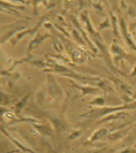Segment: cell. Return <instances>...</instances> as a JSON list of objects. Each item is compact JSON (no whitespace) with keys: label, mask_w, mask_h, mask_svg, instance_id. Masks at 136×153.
<instances>
[{"label":"cell","mask_w":136,"mask_h":153,"mask_svg":"<svg viewBox=\"0 0 136 153\" xmlns=\"http://www.w3.org/2000/svg\"><path fill=\"white\" fill-rule=\"evenodd\" d=\"M35 98L39 106H43L45 102H47L49 106L58 107L65 99V93L62 88L55 81V77L51 74H47L45 85L39 88V90L35 94Z\"/></svg>","instance_id":"obj_1"},{"label":"cell","mask_w":136,"mask_h":153,"mask_svg":"<svg viewBox=\"0 0 136 153\" xmlns=\"http://www.w3.org/2000/svg\"><path fill=\"white\" fill-rule=\"evenodd\" d=\"M136 111V100L129 102V104H122L120 106H103V107H91L88 112L80 115V119H87V120H100L107 115L117 113L120 111Z\"/></svg>","instance_id":"obj_2"},{"label":"cell","mask_w":136,"mask_h":153,"mask_svg":"<svg viewBox=\"0 0 136 153\" xmlns=\"http://www.w3.org/2000/svg\"><path fill=\"white\" fill-rule=\"evenodd\" d=\"M57 36L61 39V42H64V46H65L66 51L69 53V56H70L73 63H84L88 60L89 54H88V50L85 47L82 48V46L76 45L75 43L70 42L67 37L65 38L64 36H61L59 32H57Z\"/></svg>","instance_id":"obj_3"},{"label":"cell","mask_w":136,"mask_h":153,"mask_svg":"<svg viewBox=\"0 0 136 153\" xmlns=\"http://www.w3.org/2000/svg\"><path fill=\"white\" fill-rule=\"evenodd\" d=\"M27 21L28 20H23V19H20L19 21H16L14 23H9V24H6V25H1L2 29H6V31L2 33V36L0 37V45H2L6 40L10 39L12 37H14L17 32L24 30L29 27L24 25L27 24Z\"/></svg>","instance_id":"obj_4"},{"label":"cell","mask_w":136,"mask_h":153,"mask_svg":"<svg viewBox=\"0 0 136 153\" xmlns=\"http://www.w3.org/2000/svg\"><path fill=\"white\" fill-rule=\"evenodd\" d=\"M108 50H110V54H111V56H112V61H113L114 66L118 65V63H119L121 60H123V59H126V60L132 61V62L136 61L135 55H132V54L127 53V52L117 43V39H113V42H112V44H111Z\"/></svg>","instance_id":"obj_5"},{"label":"cell","mask_w":136,"mask_h":153,"mask_svg":"<svg viewBox=\"0 0 136 153\" xmlns=\"http://www.w3.org/2000/svg\"><path fill=\"white\" fill-rule=\"evenodd\" d=\"M25 8L27 7L24 5H21V4H13V2H9V1H6V0H0V12L1 13L8 14V15H16L19 16L20 19L31 21V17L22 15L19 12V10H23Z\"/></svg>","instance_id":"obj_6"},{"label":"cell","mask_w":136,"mask_h":153,"mask_svg":"<svg viewBox=\"0 0 136 153\" xmlns=\"http://www.w3.org/2000/svg\"><path fill=\"white\" fill-rule=\"evenodd\" d=\"M118 20H119V27H120V33L122 36V38L125 40V43L127 44V46L129 47V50L134 51L136 53V43L132 38V33L128 29L127 22L125 21V19L122 17L121 14H118Z\"/></svg>","instance_id":"obj_7"},{"label":"cell","mask_w":136,"mask_h":153,"mask_svg":"<svg viewBox=\"0 0 136 153\" xmlns=\"http://www.w3.org/2000/svg\"><path fill=\"white\" fill-rule=\"evenodd\" d=\"M80 22L82 23L83 29L87 31V33H90L91 35L92 39H100V40H103L102 35L92 27L91 20H90V17H89V15H88V10H87V9H84L83 12L80 13Z\"/></svg>","instance_id":"obj_8"},{"label":"cell","mask_w":136,"mask_h":153,"mask_svg":"<svg viewBox=\"0 0 136 153\" xmlns=\"http://www.w3.org/2000/svg\"><path fill=\"white\" fill-rule=\"evenodd\" d=\"M68 82H69V84L72 85L73 88H75L77 90H80V91L82 92V98H83L84 96H87V94H97L99 96L100 93H102V90L99 89L98 86H96V85H88V84H78V83H76L74 79H72V78H68Z\"/></svg>","instance_id":"obj_9"},{"label":"cell","mask_w":136,"mask_h":153,"mask_svg":"<svg viewBox=\"0 0 136 153\" xmlns=\"http://www.w3.org/2000/svg\"><path fill=\"white\" fill-rule=\"evenodd\" d=\"M49 38H53L52 33H44V32L42 33V32L38 31L36 33V36L29 42V45H28V48H27V55H30V53L35 48H37L39 45H42L46 39Z\"/></svg>","instance_id":"obj_10"},{"label":"cell","mask_w":136,"mask_h":153,"mask_svg":"<svg viewBox=\"0 0 136 153\" xmlns=\"http://www.w3.org/2000/svg\"><path fill=\"white\" fill-rule=\"evenodd\" d=\"M106 7L108 10V15H110V20H111V28L113 31L114 39H120L121 33H120V27H119V20H118V15H115L113 10L110 8V5L106 2Z\"/></svg>","instance_id":"obj_11"},{"label":"cell","mask_w":136,"mask_h":153,"mask_svg":"<svg viewBox=\"0 0 136 153\" xmlns=\"http://www.w3.org/2000/svg\"><path fill=\"white\" fill-rule=\"evenodd\" d=\"M0 131H1V132H2V134H4V135H5V136H6V137L10 140V142H12V143H14V144L17 146V149H19L20 151H23V152H27V153H36L34 150H31L30 147L24 146V144H22L20 140H17L16 138L13 137V136H12V135H10L8 131H6V129H5V128H2V127H1V124H0Z\"/></svg>","instance_id":"obj_12"},{"label":"cell","mask_w":136,"mask_h":153,"mask_svg":"<svg viewBox=\"0 0 136 153\" xmlns=\"http://www.w3.org/2000/svg\"><path fill=\"white\" fill-rule=\"evenodd\" d=\"M129 114L126 112V111H120V112H117V113H112V114L107 115L105 117L100 119L97 121V124H102V123L105 122H110V121H119V120H122L125 117H128Z\"/></svg>","instance_id":"obj_13"},{"label":"cell","mask_w":136,"mask_h":153,"mask_svg":"<svg viewBox=\"0 0 136 153\" xmlns=\"http://www.w3.org/2000/svg\"><path fill=\"white\" fill-rule=\"evenodd\" d=\"M108 132H110V130L107 128H105V127L98 128L97 130H95L92 132V135L90 136V138H88V140L85 142V144H89V143L91 144V143H95V142H97V140L102 139V138L107 137Z\"/></svg>","instance_id":"obj_14"},{"label":"cell","mask_w":136,"mask_h":153,"mask_svg":"<svg viewBox=\"0 0 136 153\" xmlns=\"http://www.w3.org/2000/svg\"><path fill=\"white\" fill-rule=\"evenodd\" d=\"M27 35H34V30H32V28H27V29H24V30L20 31V32H17L14 37H12V38L9 39V42H10V44L13 47H15L17 45V43L21 40V39L24 37V36H27Z\"/></svg>","instance_id":"obj_15"},{"label":"cell","mask_w":136,"mask_h":153,"mask_svg":"<svg viewBox=\"0 0 136 153\" xmlns=\"http://www.w3.org/2000/svg\"><path fill=\"white\" fill-rule=\"evenodd\" d=\"M129 131V128L126 129V128H122V129H118V130L113 131L111 134L107 135V139L108 140H112V142H115V140H119L121 138H123L125 136H127Z\"/></svg>","instance_id":"obj_16"},{"label":"cell","mask_w":136,"mask_h":153,"mask_svg":"<svg viewBox=\"0 0 136 153\" xmlns=\"http://www.w3.org/2000/svg\"><path fill=\"white\" fill-rule=\"evenodd\" d=\"M31 96V93H28L25 97H23L21 99L19 100L17 102H16L15 105H14V107H13V111H14V113H15L17 116H20L21 114V112H22V109L25 107V105H27V102H28V99H29V97Z\"/></svg>","instance_id":"obj_17"},{"label":"cell","mask_w":136,"mask_h":153,"mask_svg":"<svg viewBox=\"0 0 136 153\" xmlns=\"http://www.w3.org/2000/svg\"><path fill=\"white\" fill-rule=\"evenodd\" d=\"M105 105H106V97L105 96H100V94L88 102V107H89V106H90V107H92V106L103 107V106H105Z\"/></svg>","instance_id":"obj_18"},{"label":"cell","mask_w":136,"mask_h":153,"mask_svg":"<svg viewBox=\"0 0 136 153\" xmlns=\"http://www.w3.org/2000/svg\"><path fill=\"white\" fill-rule=\"evenodd\" d=\"M34 127L37 129V131L40 134V135L51 136V134H52V128L50 127V124H44V126H42L40 123H35Z\"/></svg>","instance_id":"obj_19"},{"label":"cell","mask_w":136,"mask_h":153,"mask_svg":"<svg viewBox=\"0 0 136 153\" xmlns=\"http://www.w3.org/2000/svg\"><path fill=\"white\" fill-rule=\"evenodd\" d=\"M72 31H73V36H74V38H75L76 42H77V44H80L82 47H85V48H87V42L84 40L83 36L80 35V31L77 30L76 28H73Z\"/></svg>","instance_id":"obj_20"},{"label":"cell","mask_w":136,"mask_h":153,"mask_svg":"<svg viewBox=\"0 0 136 153\" xmlns=\"http://www.w3.org/2000/svg\"><path fill=\"white\" fill-rule=\"evenodd\" d=\"M31 2H32V7H34V16H37L38 15V6H39V5L47 6L49 0H31Z\"/></svg>","instance_id":"obj_21"},{"label":"cell","mask_w":136,"mask_h":153,"mask_svg":"<svg viewBox=\"0 0 136 153\" xmlns=\"http://www.w3.org/2000/svg\"><path fill=\"white\" fill-rule=\"evenodd\" d=\"M107 28H111V20H110V17L106 16L105 19H104V21L100 22L97 25V31H102L104 30V29H107Z\"/></svg>","instance_id":"obj_22"},{"label":"cell","mask_w":136,"mask_h":153,"mask_svg":"<svg viewBox=\"0 0 136 153\" xmlns=\"http://www.w3.org/2000/svg\"><path fill=\"white\" fill-rule=\"evenodd\" d=\"M60 2H61V0H49V4H47L46 8H47V9H51V8L58 7V6L60 5Z\"/></svg>","instance_id":"obj_23"},{"label":"cell","mask_w":136,"mask_h":153,"mask_svg":"<svg viewBox=\"0 0 136 153\" xmlns=\"http://www.w3.org/2000/svg\"><path fill=\"white\" fill-rule=\"evenodd\" d=\"M53 47H54V50H55L57 52H59V53H61V52H62V50L65 48V46L62 45L59 40H54V43H53Z\"/></svg>","instance_id":"obj_24"},{"label":"cell","mask_w":136,"mask_h":153,"mask_svg":"<svg viewBox=\"0 0 136 153\" xmlns=\"http://www.w3.org/2000/svg\"><path fill=\"white\" fill-rule=\"evenodd\" d=\"M127 14L129 15V17H136L135 6H128V7H127Z\"/></svg>","instance_id":"obj_25"},{"label":"cell","mask_w":136,"mask_h":153,"mask_svg":"<svg viewBox=\"0 0 136 153\" xmlns=\"http://www.w3.org/2000/svg\"><path fill=\"white\" fill-rule=\"evenodd\" d=\"M9 2H13V4H21V5H29L31 2V0H6Z\"/></svg>","instance_id":"obj_26"},{"label":"cell","mask_w":136,"mask_h":153,"mask_svg":"<svg viewBox=\"0 0 136 153\" xmlns=\"http://www.w3.org/2000/svg\"><path fill=\"white\" fill-rule=\"evenodd\" d=\"M81 135V131L80 130H76V131H73L72 132V135L69 136V139H74V138H77L78 136Z\"/></svg>","instance_id":"obj_27"},{"label":"cell","mask_w":136,"mask_h":153,"mask_svg":"<svg viewBox=\"0 0 136 153\" xmlns=\"http://www.w3.org/2000/svg\"><path fill=\"white\" fill-rule=\"evenodd\" d=\"M108 149L107 147H103V149H99V150H96V151H92V152H87V153H104L106 152Z\"/></svg>","instance_id":"obj_28"},{"label":"cell","mask_w":136,"mask_h":153,"mask_svg":"<svg viewBox=\"0 0 136 153\" xmlns=\"http://www.w3.org/2000/svg\"><path fill=\"white\" fill-rule=\"evenodd\" d=\"M130 76H136V65L134 66V68H133V70H132V73H130Z\"/></svg>","instance_id":"obj_29"},{"label":"cell","mask_w":136,"mask_h":153,"mask_svg":"<svg viewBox=\"0 0 136 153\" xmlns=\"http://www.w3.org/2000/svg\"><path fill=\"white\" fill-rule=\"evenodd\" d=\"M136 99V90H135V92L133 93V100H135Z\"/></svg>","instance_id":"obj_30"},{"label":"cell","mask_w":136,"mask_h":153,"mask_svg":"<svg viewBox=\"0 0 136 153\" xmlns=\"http://www.w3.org/2000/svg\"><path fill=\"white\" fill-rule=\"evenodd\" d=\"M134 149H135V150H136V143H135V145H134Z\"/></svg>","instance_id":"obj_31"},{"label":"cell","mask_w":136,"mask_h":153,"mask_svg":"<svg viewBox=\"0 0 136 153\" xmlns=\"http://www.w3.org/2000/svg\"><path fill=\"white\" fill-rule=\"evenodd\" d=\"M133 35H135V38H136V33H135V32H134V33H133Z\"/></svg>","instance_id":"obj_32"},{"label":"cell","mask_w":136,"mask_h":153,"mask_svg":"<svg viewBox=\"0 0 136 153\" xmlns=\"http://www.w3.org/2000/svg\"><path fill=\"white\" fill-rule=\"evenodd\" d=\"M0 13H1V12H0Z\"/></svg>","instance_id":"obj_33"}]
</instances>
